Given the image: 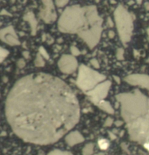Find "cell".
<instances>
[{
    "label": "cell",
    "mask_w": 149,
    "mask_h": 155,
    "mask_svg": "<svg viewBox=\"0 0 149 155\" xmlns=\"http://www.w3.org/2000/svg\"><path fill=\"white\" fill-rule=\"evenodd\" d=\"M5 115L20 139L49 145L78 123L80 106L63 80L44 73H32L15 83L6 99Z\"/></svg>",
    "instance_id": "cell-1"
},
{
    "label": "cell",
    "mask_w": 149,
    "mask_h": 155,
    "mask_svg": "<svg viewBox=\"0 0 149 155\" xmlns=\"http://www.w3.org/2000/svg\"><path fill=\"white\" fill-rule=\"evenodd\" d=\"M65 140H66V142L67 143L68 145L73 147V146H75L77 144L83 142L85 141V138L80 132L75 130V131H72L69 133L66 136Z\"/></svg>",
    "instance_id": "cell-10"
},
{
    "label": "cell",
    "mask_w": 149,
    "mask_h": 155,
    "mask_svg": "<svg viewBox=\"0 0 149 155\" xmlns=\"http://www.w3.org/2000/svg\"><path fill=\"white\" fill-rule=\"evenodd\" d=\"M111 86V82L109 80H105V81L99 84L97 87L88 93L87 96L90 100L96 105H98L100 102L104 100L108 95L110 88Z\"/></svg>",
    "instance_id": "cell-6"
},
{
    "label": "cell",
    "mask_w": 149,
    "mask_h": 155,
    "mask_svg": "<svg viewBox=\"0 0 149 155\" xmlns=\"http://www.w3.org/2000/svg\"><path fill=\"white\" fill-rule=\"evenodd\" d=\"M71 52L73 54V56H78V55L80 54V51L78 50L77 47H72L71 48Z\"/></svg>",
    "instance_id": "cell-16"
},
{
    "label": "cell",
    "mask_w": 149,
    "mask_h": 155,
    "mask_svg": "<svg viewBox=\"0 0 149 155\" xmlns=\"http://www.w3.org/2000/svg\"><path fill=\"white\" fill-rule=\"evenodd\" d=\"M97 107L100 109H101L102 110H103L104 112H105V113H108V114H114V108H113L112 106L111 105V104L108 102H107V101H102L101 102H100V103L98 104Z\"/></svg>",
    "instance_id": "cell-11"
},
{
    "label": "cell",
    "mask_w": 149,
    "mask_h": 155,
    "mask_svg": "<svg viewBox=\"0 0 149 155\" xmlns=\"http://www.w3.org/2000/svg\"><path fill=\"white\" fill-rule=\"evenodd\" d=\"M34 64H35V65L37 66V67H43V66L44 65V64H45V62H44V60L43 59L41 54L39 53L38 54H37V58H36V59H35Z\"/></svg>",
    "instance_id": "cell-13"
},
{
    "label": "cell",
    "mask_w": 149,
    "mask_h": 155,
    "mask_svg": "<svg viewBox=\"0 0 149 155\" xmlns=\"http://www.w3.org/2000/svg\"><path fill=\"white\" fill-rule=\"evenodd\" d=\"M114 20L121 41L126 45L130 42L133 35V19L126 10L119 7L114 13Z\"/></svg>",
    "instance_id": "cell-5"
},
{
    "label": "cell",
    "mask_w": 149,
    "mask_h": 155,
    "mask_svg": "<svg viewBox=\"0 0 149 155\" xmlns=\"http://www.w3.org/2000/svg\"><path fill=\"white\" fill-rule=\"evenodd\" d=\"M103 20L95 8L81 10L74 7L66 10L57 23L63 33H77L90 50L97 46L102 34Z\"/></svg>",
    "instance_id": "cell-3"
},
{
    "label": "cell",
    "mask_w": 149,
    "mask_h": 155,
    "mask_svg": "<svg viewBox=\"0 0 149 155\" xmlns=\"http://www.w3.org/2000/svg\"><path fill=\"white\" fill-rule=\"evenodd\" d=\"M23 55H26V58H28L29 57V52H23Z\"/></svg>",
    "instance_id": "cell-22"
},
{
    "label": "cell",
    "mask_w": 149,
    "mask_h": 155,
    "mask_svg": "<svg viewBox=\"0 0 149 155\" xmlns=\"http://www.w3.org/2000/svg\"><path fill=\"white\" fill-rule=\"evenodd\" d=\"M93 149H94V145L92 143L86 144L82 150V154L83 155H92L93 154Z\"/></svg>",
    "instance_id": "cell-12"
},
{
    "label": "cell",
    "mask_w": 149,
    "mask_h": 155,
    "mask_svg": "<svg viewBox=\"0 0 149 155\" xmlns=\"http://www.w3.org/2000/svg\"><path fill=\"white\" fill-rule=\"evenodd\" d=\"M95 155H104L103 153H98V154H95Z\"/></svg>",
    "instance_id": "cell-25"
},
{
    "label": "cell",
    "mask_w": 149,
    "mask_h": 155,
    "mask_svg": "<svg viewBox=\"0 0 149 155\" xmlns=\"http://www.w3.org/2000/svg\"><path fill=\"white\" fill-rule=\"evenodd\" d=\"M114 78H115V80H116V81H117L118 84H119V83H120V80H119V77H118V76H114Z\"/></svg>",
    "instance_id": "cell-23"
},
{
    "label": "cell",
    "mask_w": 149,
    "mask_h": 155,
    "mask_svg": "<svg viewBox=\"0 0 149 155\" xmlns=\"http://www.w3.org/2000/svg\"><path fill=\"white\" fill-rule=\"evenodd\" d=\"M113 123H114V120L111 117H108L106 119V120H105V124H104V125H105V126H106V127H109V126H111Z\"/></svg>",
    "instance_id": "cell-17"
},
{
    "label": "cell",
    "mask_w": 149,
    "mask_h": 155,
    "mask_svg": "<svg viewBox=\"0 0 149 155\" xmlns=\"http://www.w3.org/2000/svg\"><path fill=\"white\" fill-rule=\"evenodd\" d=\"M124 50L122 49H119L116 52V57L119 60H122L124 59Z\"/></svg>",
    "instance_id": "cell-15"
},
{
    "label": "cell",
    "mask_w": 149,
    "mask_h": 155,
    "mask_svg": "<svg viewBox=\"0 0 149 155\" xmlns=\"http://www.w3.org/2000/svg\"><path fill=\"white\" fill-rule=\"evenodd\" d=\"M66 3H67V0H57V4L59 7L63 6L64 4H66Z\"/></svg>",
    "instance_id": "cell-19"
},
{
    "label": "cell",
    "mask_w": 149,
    "mask_h": 155,
    "mask_svg": "<svg viewBox=\"0 0 149 155\" xmlns=\"http://www.w3.org/2000/svg\"><path fill=\"white\" fill-rule=\"evenodd\" d=\"M130 139L149 151V98L135 89L116 96Z\"/></svg>",
    "instance_id": "cell-2"
},
{
    "label": "cell",
    "mask_w": 149,
    "mask_h": 155,
    "mask_svg": "<svg viewBox=\"0 0 149 155\" xmlns=\"http://www.w3.org/2000/svg\"><path fill=\"white\" fill-rule=\"evenodd\" d=\"M0 39L3 42L10 46H18L21 44L15 29L11 25L0 30Z\"/></svg>",
    "instance_id": "cell-8"
},
{
    "label": "cell",
    "mask_w": 149,
    "mask_h": 155,
    "mask_svg": "<svg viewBox=\"0 0 149 155\" xmlns=\"http://www.w3.org/2000/svg\"><path fill=\"white\" fill-rule=\"evenodd\" d=\"M147 33H148V39H149V27H148V30H147Z\"/></svg>",
    "instance_id": "cell-24"
},
{
    "label": "cell",
    "mask_w": 149,
    "mask_h": 155,
    "mask_svg": "<svg viewBox=\"0 0 149 155\" xmlns=\"http://www.w3.org/2000/svg\"><path fill=\"white\" fill-rule=\"evenodd\" d=\"M47 155H73L71 152L66 151H62V150L55 149L50 151Z\"/></svg>",
    "instance_id": "cell-14"
},
{
    "label": "cell",
    "mask_w": 149,
    "mask_h": 155,
    "mask_svg": "<svg viewBox=\"0 0 149 155\" xmlns=\"http://www.w3.org/2000/svg\"><path fill=\"white\" fill-rule=\"evenodd\" d=\"M90 64L93 66V67H95V68H99V67H100V64H99L98 61H97L96 59H91Z\"/></svg>",
    "instance_id": "cell-18"
},
{
    "label": "cell",
    "mask_w": 149,
    "mask_h": 155,
    "mask_svg": "<svg viewBox=\"0 0 149 155\" xmlns=\"http://www.w3.org/2000/svg\"><path fill=\"white\" fill-rule=\"evenodd\" d=\"M59 69L65 74L73 73L78 67V62L75 57L70 54H63L57 62Z\"/></svg>",
    "instance_id": "cell-7"
},
{
    "label": "cell",
    "mask_w": 149,
    "mask_h": 155,
    "mask_svg": "<svg viewBox=\"0 0 149 155\" xmlns=\"http://www.w3.org/2000/svg\"><path fill=\"white\" fill-rule=\"evenodd\" d=\"M105 80H107L106 76L96 70L85 65L80 66L77 84L86 95Z\"/></svg>",
    "instance_id": "cell-4"
},
{
    "label": "cell",
    "mask_w": 149,
    "mask_h": 155,
    "mask_svg": "<svg viewBox=\"0 0 149 155\" xmlns=\"http://www.w3.org/2000/svg\"><path fill=\"white\" fill-rule=\"evenodd\" d=\"M18 67H24L25 66V62H24V61L23 60V59H20L19 60V62H18Z\"/></svg>",
    "instance_id": "cell-20"
},
{
    "label": "cell",
    "mask_w": 149,
    "mask_h": 155,
    "mask_svg": "<svg viewBox=\"0 0 149 155\" xmlns=\"http://www.w3.org/2000/svg\"><path fill=\"white\" fill-rule=\"evenodd\" d=\"M125 81L132 86H137L149 90V76L145 74H132L125 78Z\"/></svg>",
    "instance_id": "cell-9"
},
{
    "label": "cell",
    "mask_w": 149,
    "mask_h": 155,
    "mask_svg": "<svg viewBox=\"0 0 149 155\" xmlns=\"http://www.w3.org/2000/svg\"><path fill=\"white\" fill-rule=\"evenodd\" d=\"M114 35H115V33H114V32L112 31V30H111V31L109 32V36H110V38H113L114 36Z\"/></svg>",
    "instance_id": "cell-21"
}]
</instances>
